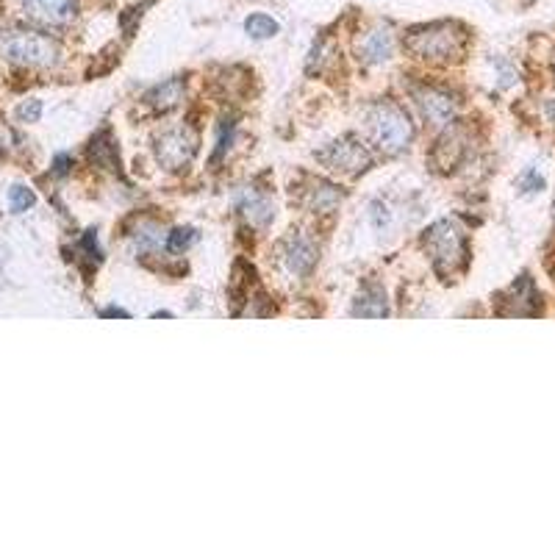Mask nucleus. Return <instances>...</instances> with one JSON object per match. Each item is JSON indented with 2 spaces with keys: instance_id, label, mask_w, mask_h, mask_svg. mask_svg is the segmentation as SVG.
Listing matches in <instances>:
<instances>
[{
  "instance_id": "14",
  "label": "nucleus",
  "mask_w": 555,
  "mask_h": 555,
  "mask_svg": "<svg viewBox=\"0 0 555 555\" xmlns=\"http://www.w3.org/2000/svg\"><path fill=\"white\" fill-rule=\"evenodd\" d=\"M245 31L247 37L253 39H272L281 31V25H278V20H272L270 14H250L245 20Z\"/></svg>"
},
{
  "instance_id": "12",
  "label": "nucleus",
  "mask_w": 555,
  "mask_h": 555,
  "mask_svg": "<svg viewBox=\"0 0 555 555\" xmlns=\"http://www.w3.org/2000/svg\"><path fill=\"white\" fill-rule=\"evenodd\" d=\"M353 314L356 317H386L389 314V309H386V292L378 284H367L361 289V295H358Z\"/></svg>"
},
{
  "instance_id": "22",
  "label": "nucleus",
  "mask_w": 555,
  "mask_h": 555,
  "mask_svg": "<svg viewBox=\"0 0 555 555\" xmlns=\"http://www.w3.org/2000/svg\"><path fill=\"white\" fill-rule=\"evenodd\" d=\"M103 317H123V320H128V311H123V309H106V311H103Z\"/></svg>"
},
{
  "instance_id": "13",
  "label": "nucleus",
  "mask_w": 555,
  "mask_h": 555,
  "mask_svg": "<svg viewBox=\"0 0 555 555\" xmlns=\"http://www.w3.org/2000/svg\"><path fill=\"white\" fill-rule=\"evenodd\" d=\"M89 159L95 161L98 167H103V170H114V167H117V148H114V142H111L109 131H100V134L92 139V145H89Z\"/></svg>"
},
{
  "instance_id": "9",
  "label": "nucleus",
  "mask_w": 555,
  "mask_h": 555,
  "mask_svg": "<svg viewBox=\"0 0 555 555\" xmlns=\"http://www.w3.org/2000/svg\"><path fill=\"white\" fill-rule=\"evenodd\" d=\"M286 270L295 272V275H309L311 267L317 264V247L311 245L306 236H295L284 253Z\"/></svg>"
},
{
  "instance_id": "4",
  "label": "nucleus",
  "mask_w": 555,
  "mask_h": 555,
  "mask_svg": "<svg viewBox=\"0 0 555 555\" xmlns=\"http://www.w3.org/2000/svg\"><path fill=\"white\" fill-rule=\"evenodd\" d=\"M0 59L23 67H53L59 62V45L39 31H6L0 37Z\"/></svg>"
},
{
  "instance_id": "7",
  "label": "nucleus",
  "mask_w": 555,
  "mask_h": 555,
  "mask_svg": "<svg viewBox=\"0 0 555 555\" xmlns=\"http://www.w3.org/2000/svg\"><path fill=\"white\" fill-rule=\"evenodd\" d=\"M414 100H417V106H420L422 117L431 125H436V128L450 125L453 123V117H456V100L450 98L447 92H442V89L422 87L414 92Z\"/></svg>"
},
{
  "instance_id": "1",
  "label": "nucleus",
  "mask_w": 555,
  "mask_h": 555,
  "mask_svg": "<svg viewBox=\"0 0 555 555\" xmlns=\"http://www.w3.org/2000/svg\"><path fill=\"white\" fill-rule=\"evenodd\" d=\"M406 50L425 62H456L467 50V31L458 23H431L411 28L406 34Z\"/></svg>"
},
{
  "instance_id": "17",
  "label": "nucleus",
  "mask_w": 555,
  "mask_h": 555,
  "mask_svg": "<svg viewBox=\"0 0 555 555\" xmlns=\"http://www.w3.org/2000/svg\"><path fill=\"white\" fill-rule=\"evenodd\" d=\"M245 214L256 225H270L272 217H275V209H272V203L267 198H250L245 203Z\"/></svg>"
},
{
  "instance_id": "20",
  "label": "nucleus",
  "mask_w": 555,
  "mask_h": 555,
  "mask_svg": "<svg viewBox=\"0 0 555 555\" xmlns=\"http://www.w3.org/2000/svg\"><path fill=\"white\" fill-rule=\"evenodd\" d=\"M522 192H542L544 189V178L536 170H528L525 173V178H522Z\"/></svg>"
},
{
  "instance_id": "21",
  "label": "nucleus",
  "mask_w": 555,
  "mask_h": 555,
  "mask_svg": "<svg viewBox=\"0 0 555 555\" xmlns=\"http://www.w3.org/2000/svg\"><path fill=\"white\" fill-rule=\"evenodd\" d=\"M70 164H73V159H70V156H59V159H56V170H53V173L64 175L67 170H70Z\"/></svg>"
},
{
  "instance_id": "2",
  "label": "nucleus",
  "mask_w": 555,
  "mask_h": 555,
  "mask_svg": "<svg viewBox=\"0 0 555 555\" xmlns=\"http://www.w3.org/2000/svg\"><path fill=\"white\" fill-rule=\"evenodd\" d=\"M367 128H370V139L375 148L383 150L386 156H397L411 145L414 139V125L408 120V114L397 103H375L367 111Z\"/></svg>"
},
{
  "instance_id": "6",
  "label": "nucleus",
  "mask_w": 555,
  "mask_h": 555,
  "mask_svg": "<svg viewBox=\"0 0 555 555\" xmlns=\"http://www.w3.org/2000/svg\"><path fill=\"white\" fill-rule=\"evenodd\" d=\"M317 159L331 167V170H339V173H364L370 167V153L364 150L361 142H356L353 136L347 139H339V142H331L328 148L317 153Z\"/></svg>"
},
{
  "instance_id": "11",
  "label": "nucleus",
  "mask_w": 555,
  "mask_h": 555,
  "mask_svg": "<svg viewBox=\"0 0 555 555\" xmlns=\"http://www.w3.org/2000/svg\"><path fill=\"white\" fill-rule=\"evenodd\" d=\"M181 100H184V78H170V81H164V84H159V87H153L148 95H145V103L153 106L156 111L175 109Z\"/></svg>"
},
{
  "instance_id": "8",
  "label": "nucleus",
  "mask_w": 555,
  "mask_h": 555,
  "mask_svg": "<svg viewBox=\"0 0 555 555\" xmlns=\"http://www.w3.org/2000/svg\"><path fill=\"white\" fill-rule=\"evenodd\" d=\"M25 14L42 25H67L75 17V0H23Z\"/></svg>"
},
{
  "instance_id": "10",
  "label": "nucleus",
  "mask_w": 555,
  "mask_h": 555,
  "mask_svg": "<svg viewBox=\"0 0 555 555\" xmlns=\"http://www.w3.org/2000/svg\"><path fill=\"white\" fill-rule=\"evenodd\" d=\"M358 50H361L364 62H389V59H392V50H395V37H392L389 28H375V31H370V34L364 37V42H361V48Z\"/></svg>"
},
{
  "instance_id": "18",
  "label": "nucleus",
  "mask_w": 555,
  "mask_h": 555,
  "mask_svg": "<svg viewBox=\"0 0 555 555\" xmlns=\"http://www.w3.org/2000/svg\"><path fill=\"white\" fill-rule=\"evenodd\" d=\"M34 192L28 189V186H14L12 192H9V206H12V211H28L31 206H34Z\"/></svg>"
},
{
  "instance_id": "15",
  "label": "nucleus",
  "mask_w": 555,
  "mask_h": 555,
  "mask_svg": "<svg viewBox=\"0 0 555 555\" xmlns=\"http://www.w3.org/2000/svg\"><path fill=\"white\" fill-rule=\"evenodd\" d=\"M339 189L331 184H317L309 192V206L314 211H331L336 203H339Z\"/></svg>"
},
{
  "instance_id": "16",
  "label": "nucleus",
  "mask_w": 555,
  "mask_h": 555,
  "mask_svg": "<svg viewBox=\"0 0 555 555\" xmlns=\"http://www.w3.org/2000/svg\"><path fill=\"white\" fill-rule=\"evenodd\" d=\"M195 242H198V231L195 228H175L164 239V247H167V253H184Z\"/></svg>"
},
{
  "instance_id": "3",
  "label": "nucleus",
  "mask_w": 555,
  "mask_h": 555,
  "mask_svg": "<svg viewBox=\"0 0 555 555\" xmlns=\"http://www.w3.org/2000/svg\"><path fill=\"white\" fill-rule=\"evenodd\" d=\"M422 245L428 247L433 259V270L442 278H450L456 270H464L469 261L467 236L458 231L456 222L439 220L422 236Z\"/></svg>"
},
{
  "instance_id": "19",
  "label": "nucleus",
  "mask_w": 555,
  "mask_h": 555,
  "mask_svg": "<svg viewBox=\"0 0 555 555\" xmlns=\"http://www.w3.org/2000/svg\"><path fill=\"white\" fill-rule=\"evenodd\" d=\"M17 117H20L23 123H37L39 117H42V103H39V100H25L23 106L17 109Z\"/></svg>"
},
{
  "instance_id": "5",
  "label": "nucleus",
  "mask_w": 555,
  "mask_h": 555,
  "mask_svg": "<svg viewBox=\"0 0 555 555\" xmlns=\"http://www.w3.org/2000/svg\"><path fill=\"white\" fill-rule=\"evenodd\" d=\"M198 153V134L189 125L170 128L156 139V159L164 170H181Z\"/></svg>"
}]
</instances>
